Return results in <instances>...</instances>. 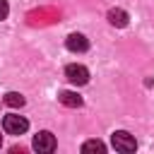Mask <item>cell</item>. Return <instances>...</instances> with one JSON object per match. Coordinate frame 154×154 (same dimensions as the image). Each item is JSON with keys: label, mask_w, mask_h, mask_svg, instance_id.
<instances>
[{"label": "cell", "mask_w": 154, "mask_h": 154, "mask_svg": "<svg viewBox=\"0 0 154 154\" xmlns=\"http://www.w3.org/2000/svg\"><path fill=\"white\" fill-rule=\"evenodd\" d=\"M2 130L7 135H24L29 130V120L24 116H17V113H10L2 118Z\"/></svg>", "instance_id": "obj_1"}, {"label": "cell", "mask_w": 154, "mask_h": 154, "mask_svg": "<svg viewBox=\"0 0 154 154\" xmlns=\"http://www.w3.org/2000/svg\"><path fill=\"white\" fill-rule=\"evenodd\" d=\"M111 142H113V147L118 152H135L137 149V140L130 132H125V130H116L111 135Z\"/></svg>", "instance_id": "obj_2"}, {"label": "cell", "mask_w": 154, "mask_h": 154, "mask_svg": "<svg viewBox=\"0 0 154 154\" xmlns=\"http://www.w3.org/2000/svg\"><path fill=\"white\" fill-rule=\"evenodd\" d=\"M65 77H67L72 84L82 87V84H87V82H89V70H87L84 65L72 63V65H67V67H65Z\"/></svg>", "instance_id": "obj_3"}, {"label": "cell", "mask_w": 154, "mask_h": 154, "mask_svg": "<svg viewBox=\"0 0 154 154\" xmlns=\"http://www.w3.org/2000/svg\"><path fill=\"white\" fill-rule=\"evenodd\" d=\"M34 149H36L38 154H51V152L55 149V137H53L48 130L38 132V135L34 137Z\"/></svg>", "instance_id": "obj_4"}, {"label": "cell", "mask_w": 154, "mask_h": 154, "mask_svg": "<svg viewBox=\"0 0 154 154\" xmlns=\"http://www.w3.org/2000/svg\"><path fill=\"white\" fill-rule=\"evenodd\" d=\"M65 46H67V51H72V53H84V51L89 48V41H87V36H82V34H70V36L65 38Z\"/></svg>", "instance_id": "obj_5"}, {"label": "cell", "mask_w": 154, "mask_h": 154, "mask_svg": "<svg viewBox=\"0 0 154 154\" xmlns=\"http://www.w3.org/2000/svg\"><path fill=\"white\" fill-rule=\"evenodd\" d=\"M58 101L63 103V106H67V108H79L82 106V96L77 94V91H60L58 94Z\"/></svg>", "instance_id": "obj_6"}, {"label": "cell", "mask_w": 154, "mask_h": 154, "mask_svg": "<svg viewBox=\"0 0 154 154\" xmlns=\"http://www.w3.org/2000/svg\"><path fill=\"white\" fill-rule=\"evenodd\" d=\"M108 22H111L113 26L123 29V26H128V12L120 10V7H113V10H108Z\"/></svg>", "instance_id": "obj_7"}, {"label": "cell", "mask_w": 154, "mask_h": 154, "mask_svg": "<svg viewBox=\"0 0 154 154\" xmlns=\"http://www.w3.org/2000/svg\"><path fill=\"white\" fill-rule=\"evenodd\" d=\"M2 101H5L10 108H22V106H24V96H22V94H17V91H7Z\"/></svg>", "instance_id": "obj_8"}, {"label": "cell", "mask_w": 154, "mask_h": 154, "mask_svg": "<svg viewBox=\"0 0 154 154\" xmlns=\"http://www.w3.org/2000/svg\"><path fill=\"white\" fill-rule=\"evenodd\" d=\"M82 152H99V154H103L106 152V144L101 140H89V142L82 144Z\"/></svg>", "instance_id": "obj_9"}, {"label": "cell", "mask_w": 154, "mask_h": 154, "mask_svg": "<svg viewBox=\"0 0 154 154\" xmlns=\"http://www.w3.org/2000/svg\"><path fill=\"white\" fill-rule=\"evenodd\" d=\"M10 14V5H7V0H0V19H5Z\"/></svg>", "instance_id": "obj_10"}, {"label": "cell", "mask_w": 154, "mask_h": 154, "mask_svg": "<svg viewBox=\"0 0 154 154\" xmlns=\"http://www.w3.org/2000/svg\"><path fill=\"white\" fill-rule=\"evenodd\" d=\"M0 147H2V135H0Z\"/></svg>", "instance_id": "obj_11"}]
</instances>
